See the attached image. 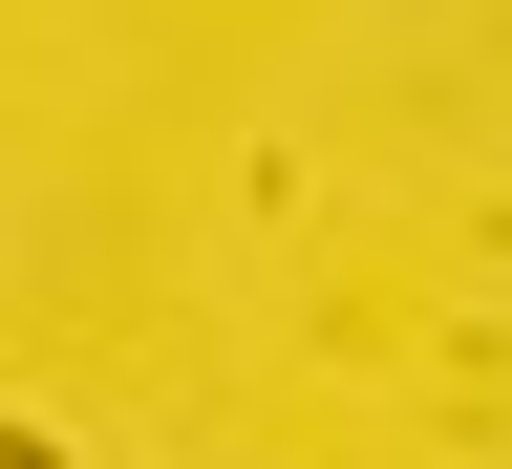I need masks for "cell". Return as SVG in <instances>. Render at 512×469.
<instances>
[]
</instances>
